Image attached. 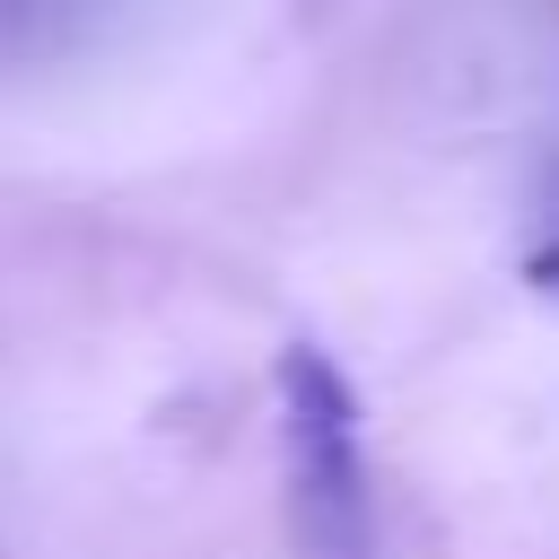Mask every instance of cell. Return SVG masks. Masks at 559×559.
I'll return each instance as SVG.
<instances>
[{
    "label": "cell",
    "mask_w": 559,
    "mask_h": 559,
    "mask_svg": "<svg viewBox=\"0 0 559 559\" xmlns=\"http://www.w3.org/2000/svg\"><path fill=\"white\" fill-rule=\"evenodd\" d=\"M524 271H533V288H542V297H559V236H550V245H542Z\"/></svg>",
    "instance_id": "cell-2"
},
{
    "label": "cell",
    "mask_w": 559,
    "mask_h": 559,
    "mask_svg": "<svg viewBox=\"0 0 559 559\" xmlns=\"http://www.w3.org/2000/svg\"><path fill=\"white\" fill-rule=\"evenodd\" d=\"M280 437H288V472H297V524L314 533L323 559H358L376 533L367 428H358V384L314 341L280 349Z\"/></svg>",
    "instance_id": "cell-1"
}]
</instances>
